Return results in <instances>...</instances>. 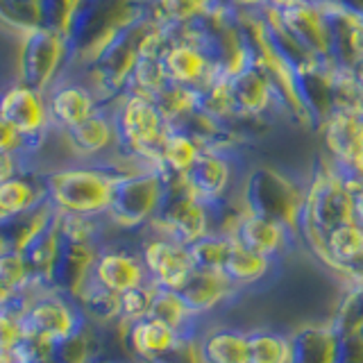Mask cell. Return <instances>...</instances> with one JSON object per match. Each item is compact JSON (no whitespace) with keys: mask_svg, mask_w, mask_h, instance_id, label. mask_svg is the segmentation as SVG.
<instances>
[{"mask_svg":"<svg viewBox=\"0 0 363 363\" xmlns=\"http://www.w3.org/2000/svg\"><path fill=\"white\" fill-rule=\"evenodd\" d=\"M354 220L352 209V193L345 184L343 173L329 164L323 155H318L304 182V200L295 232L300 238V247L304 245L315 261H320L325 236L334 227Z\"/></svg>","mask_w":363,"mask_h":363,"instance_id":"1","label":"cell"},{"mask_svg":"<svg viewBox=\"0 0 363 363\" xmlns=\"http://www.w3.org/2000/svg\"><path fill=\"white\" fill-rule=\"evenodd\" d=\"M125 170L116 157L105 162H64L43 170L45 202L60 213L105 216L111 191Z\"/></svg>","mask_w":363,"mask_h":363,"instance_id":"2","label":"cell"},{"mask_svg":"<svg viewBox=\"0 0 363 363\" xmlns=\"http://www.w3.org/2000/svg\"><path fill=\"white\" fill-rule=\"evenodd\" d=\"M247 145L202 147L193 166L182 177V184L209 207H223L238 200L247 168Z\"/></svg>","mask_w":363,"mask_h":363,"instance_id":"3","label":"cell"},{"mask_svg":"<svg viewBox=\"0 0 363 363\" xmlns=\"http://www.w3.org/2000/svg\"><path fill=\"white\" fill-rule=\"evenodd\" d=\"M166 193V177L159 170H130L123 173L111 191L105 213L109 232L139 236L159 211Z\"/></svg>","mask_w":363,"mask_h":363,"instance_id":"4","label":"cell"},{"mask_svg":"<svg viewBox=\"0 0 363 363\" xmlns=\"http://www.w3.org/2000/svg\"><path fill=\"white\" fill-rule=\"evenodd\" d=\"M91 323L73 295L57 289L34 291L18 315V332L43 345H60L84 332Z\"/></svg>","mask_w":363,"mask_h":363,"instance_id":"5","label":"cell"},{"mask_svg":"<svg viewBox=\"0 0 363 363\" xmlns=\"http://www.w3.org/2000/svg\"><path fill=\"white\" fill-rule=\"evenodd\" d=\"M304 182L306 175H291L279 166H250L238 198L245 209L275 216L295 227L302 211Z\"/></svg>","mask_w":363,"mask_h":363,"instance_id":"6","label":"cell"},{"mask_svg":"<svg viewBox=\"0 0 363 363\" xmlns=\"http://www.w3.org/2000/svg\"><path fill=\"white\" fill-rule=\"evenodd\" d=\"M68 71H71V48L64 34L43 26L16 34L18 82L45 94Z\"/></svg>","mask_w":363,"mask_h":363,"instance_id":"7","label":"cell"},{"mask_svg":"<svg viewBox=\"0 0 363 363\" xmlns=\"http://www.w3.org/2000/svg\"><path fill=\"white\" fill-rule=\"evenodd\" d=\"M0 116L28 141L32 162L41 168V157L52 134L48 100L43 91L32 89L18 79L5 84L0 89Z\"/></svg>","mask_w":363,"mask_h":363,"instance_id":"8","label":"cell"},{"mask_svg":"<svg viewBox=\"0 0 363 363\" xmlns=\"http://www.w3.org/2000/svg\"><path fill=\"white\" fill-rule=\"evenodd\" d=\"M175 241L191 245L216 232V211L186 191L182 179H166V193L159 211L147 225Z\"/></svg>","mask_w":363,"mask_h":363,"instance_id":"9","label":"cell"},{"mask_svg":"<svg viewBox=\"0 0 363 363\" xmlns=\"http://www.w3.org/2000/svg\"><path fill=\"white\" fill-rule=\"evenodd\" d=\"M89 275L113 293H123L147 284V275L139 255V236L107 232V236L98 245Z\"/></svg>","mask_w":363,"mask_h":363,"instance_id":"10","label":"cell"},{"mask_svg":"<svg viewBox=\"0 0 363 363\" xmlns=\"http://www.w3.org/2000/svg\"><path fill=\"white\" fill-rule=\"evenodd\" d=\"M139 255L147 275V284L155 289L179 291L191 277V272L196 270L189 245L152 230V227H145L139 234Z\"/></svg>","mask_w":363,"mask_h":363,"instance_id":"11","label":"cell"},{"mask_svg":"<svg viewBox=\"0 0 363 363\" xmlns=\"http://www.w3.org/2000/svg\"><path fill=\"white\" fill-rule=\"evenodd\" d=\"M230 234L250 252L281 261V264L291 252L300 247L295 227L275 218V216L250 211L245 207L236 216L234 225L230 227Z\"/></svg>","mask_w":363,"mask_h":363,"instance_id":"12","label":"cell"},{"mask_svg":"<svg viewBox=\"0 0 363 363\" xmlns=\"http://www.w3.org/2000/svg\"><path fill=\"white\" fill-rule=\"evenodd\" d=\"M332 5L334 0H315V3H306L281 11V14L277 11H270V14L306 55L318 57V60H329V52H332Z\"/></svg>","mask_w":363,"mask_h":363,"instance_id":"13","label":"cell"},{"mask_svg":"<svg viewBox=\"0 0 363 363\" xmlns=\"http://www.w3.org/2000/svg\"><path fill=\"white\" fill-rule=\"evenodd\" d=\"M45 100H48L52 130L57 132L71 130L77 123L94 116L102 107H107L98 98L94 86L86 82V77L79 71H73V68L45 91Z\"/></svg>","mask_w":363,"mask_h":363,"instance_id":"14","label":"cell"},{"mask_svg":"<svg viewBox=\"0 0 363 363\" xmlns=\"http://www.w3.org/2000/svg\"><path fill=\"white\" fill-rule=\"evenodd\" d=\"M320 155L329 164L345 170L363 150V111L334 109L315 125Z\"/></svg>","mask_w":363,"mask_h":363,"instance_id":"15","label":"cell"},{"mask_svg":"<svg viewBox=\"0 0 363 363\" xmlns=\"http://www.w3.org/2000/svg\"><path fill=\"white\" fill-rule=\"evenodd\" d=\"M66 162H105L116 152V130L109 105L75 128L60 132Z\"/></svg>","mask_w":363,"mask_h":363,"instance_id":"16","label":"cell"},{"mask_svg":"<svg viewBox=\"0 0 363 363\" xmlns=\"http://www.w3.org/2000/svg\"><path fill=\"white\" fill-rule=\"evenodd\" d=\"M177 293L182 302L186 304V309L202 318V320H216V318L225 313L241 298V293L223 275H218V272H204V270H193L191 277L184 281V286Z\"/></svg>","mask_w":363,"mask_h":363,"instance_id":"17","label":"cell"},{"mask_svg":"<svg viewBox=\"0 0 363 363\" xmlns=\"http://www.w3.org/2000/svg\"><path fill=\"white\" fill-rule=\"evenodd\" d=\"M200 363H247V329L230 320H209L196 338Z\"/></svg>","mask_w":363,"mask_h":363,"instance_id":"18","label":"cell"},{"mask_svg":"<svg viewBox=\"0 0 363 363\" xmlns=\"http://www.w3.org/2000/svg\"><path fill=\"white\" fill-rule=\"evenodd\" d=\"M279 268H281V261L250 252L247 247H243L234 238V245L230 250V257H227L220 275L230 281L238 293L245 295L270 284L279 272Z\"/></svg>","mask_w":363,"mask_h":363,"instance_id":"19","label":"cell"},{"mask_svg":"<svg viewBox=\"0 0 363 363\" xmlns=\"http://www.w3.org/2000/svg\"><path fill=\"white\" fill-rule=\"evenodd\" d=\"M45 204L41 168H26L0 182V223L18 218Z\"/></svg>","mask_w":363,"mask_h":363,"instance_id":"20","label":"cell"},{"mask_svg":"<svg viewBox=\"0 0 363 363\" xmlns=\"http://www.w3.org/2000/svg\"><path fill=\"white\" fill-rule=\"evenodd\" d=\"M336 66L354 68L363 60V18L332 5V52Z\"/></svg>","mask_w":363,"mask_h":363,"instance_id":"21","label":"cell"},{"mask_svg":"<svg viewBox=\"0 0 363 363\" xmlns=\"http://www.w3.org/2000/svg\"><path fill=\"white\" fill-rule=\"evenodd\" d=\"M202 152V145L182 128H170L159 150V173L166 179H182Z\"/></svg>","mask_w":363,"mask_h":363,"instance_id":"22","label":"cell"},{"mask_svg":"<svg viewBox=\"0 0 363 363\" xmlns=\"http://www.w3.org/2000/svg\"><path fill=\"white\" fill-rule=\"evenodd\" d=\"M73 298L77 300L79 309L84 311L91 325L118 327V293L102 286L91 275L84 277V281L79 284Z\"/></svg>","mask_w":363,"mask_h":363,"instance_id":"23","label":"cell"},{"mask_svg":"<svg viewBox=\"0 0 363 363\" xmlns=\"http://www.w3.org/2000/svg\"><path fill=\"white\" fill-rule=\"evenodd\" d=\"M291 334L277 327L247 329V363H291Z\"/></svg>","mask_w":363,"mask_h":363,"instance_id":"24","label":"cell"},{"mask_svg":"<svg viewBox=\"0 0 363 363\" xmlns=\"http://www.w3.org/2000/svg\"><path fill=\"white\" fill-rule=\"evenodd\" d=\"M213 5L216 0H150L147 14L170 30H179L200 23Z\"/></svg>","mask_w":363,"mask_h":363,"instance_id":"25","label":"cell"},{"mask_svg":"<svg viewBox=\"0 0 363 363\" xmlns=\"http://www.w3.org/2000/svg\"><path fill=\"white\" fill-rule=\"evenodd\" d=\"M168 84H170V79H168V73L162 60H159V57H141V60L136 62V66L132 68L125 94L157 100L168 89Z\"/></svg>","mask_w":363,"mask_h":363,"instance_id":"26","label":"cell"},{"mask_svg":"<svg viewBox=\"0 0 363 363\" xmlns=\"http://www.w3.org/2000/svg\"><path fill=\"white\" fill-rule=\"evenodd\" d=\"M0 291L3 293H34L39 291L37 279L28 268L18 247L0 245Z\"/></svg>","mask_w":363,"mask_h":363,"instance_id":"27","label":"cell"},{"mask_svg":"<svg viewBox=\"0 0 363 363\" xmlns=\"http://www.w3.org/2000/svg\"><path fill=\"white\" fill-rule=\"evenodd\" d=\"M234 245V236L230 232H211L202 236L200 241L189 245V252L193 259V268L204 272H218L225 266L230 250Z\"/></svg>","mask_w":363,"mask_h":363,"instance_id":"28","label":"cell"},{"mask_svg":"<svg viewBox=\"0 0 363 363\" xmlns=\"http://www.w3.org/2000/svg\"><path fill=\"white\" fill-rule=\"evenodd\" d=\"M152 291L155 286H150V284H141V286L118 293V329L150 315Z\"/></svg>","mask_w":363,"mask_h":363,"instance_id":"29","label":"cell"},{"mask_svg":"<svg viewBox=\"0 0 363 363\" xmlns=\"http://www.w3.org/2000/svg\"><path fill=\"white\" fill-rule=\"evenodd\" d=\"M0 152H11V155H21L26 157L30 164L32 157H30V147H28V141L23 139V136L11 128V125L0 116Z\"/></svg>","mask_w":363,"mask_h":363,"instance_id":"30","label":"cell"},{"mask_svg":"<svg viewBox=\"0 0 363 363\" xmlns=\"http://www.w3.org/2000/svg\"><path fill=\"white\" fill-rule=\"evenodd\" d=\"M306 3H315V0H264V9L277 11V14H281V11L295 9V7L306 5Z\"/></svg>","mask_w":363,"mask_h":363,"instance_id":"31","label":"cell"},{"mask_svg":"<svg viewBox=\"0 0 363 363\" xmlns=\"http://www.w3.org/2000/svg\"><path fill=\"white\" fill-rule=\"evenodd\" d=\"M227 5H232L236 11H259L264 9V0H225Z\"/></svg>","mask_w":363,"mask_h":363,"instance_id":"32","label":"cell"},{"mask_svg":"<svg viewBox=\"0 0 363 363\" xmlns=\"http://www.w3.org/2000/svg\"><path fill=\"white\" fill-rule=\"evenodd\" d=\"M334 3H336L340 9L352 11V14H357V16L363 18V0H334Z\"/></svg>","mask_w":363,"mask_h":363,"instance_id":"33","label":"cell"},{"mask_svg":"<svg viewBox=\"0 0 363 363\" xmlns=\"http://www.w3.org/2000/svg\"><path fill=\"white\" fill-rule=\"evenodd\" d=\"M352 209H354V220L363 227V186L352 196Z\"/></svg>","mask_w":363,"mask_h":363,"instance_id":"34","label":"cell"},{"mask_svg":"<svg viewBox=\"0 0 363 363\" xmlns=\"http://www.w3.org/2000/svg\"><path fill=\"white\" fill-rule=\"evenodd\" d=\"M345 170H347V173L354 175V177L361 182V184H363V150L357 155V159H354V162H352V166H350V168H345Z\"/></svg>","mask_w":363,"mask_h":363,"instance_id":"35","label":"cell"},{"mask_svg":"<svg viewBox=\"0 0 363 363\" xmlns=\"http://www.w3.org/2000/svg\"><path fill=\"white\" fill-rule=\"evenodd\" d=\"M352 71H354V75L359 77V82L363 84V60H361V62H359V64H357L354 68H352Z\"/></svg>","mask_w":363,"mask_h":363,"instance_id":"36","label":"cell"}]
</instances>
